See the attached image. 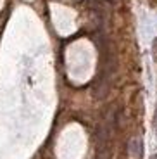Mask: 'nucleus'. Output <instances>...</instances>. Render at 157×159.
Wrapping results in <instances>:
<instances>
[{
  "instance_id": "1",
  "label": "nucleus",
  "mask_w": 157,
  "mask_h": 159,
  "mask_svg": "<svg viewBox=\"0 0 157 159\" xmlns=\"http://www.w3.org/2000/svg\"><path fill=\"white\" fill-rule=\"evenodd\" d=\"M128 157L130 159H141L143 157V140L140 137H131L128 142Z\"/></svg>"
},
{
  "instance_id": "2",
  "label": "nucleus",
  "mask_w": 157,
  "mask_h": 159,
  "mask_svg": "<svg viewBox=\"0 0 157 159\" xmlns=\"http://www.w3.org/2000/svg\"><path fill=\"white\" fill-rule=\"evenodd\" d=\"M154 126H155V135H157V104H155V116H154Z\"/></svg>"
},
{
  "instance_id": "3",
  "label": "nucleus",
  "mask_w": 157,
  "mask_h": 159,
  "mask_svg": "<svg viewBox=\"0 0 157 159\" xmlns=\"http://www.w3.org/2000/svg\"><path fill=\"white\" fill-rule=\"evenodd\" d=\"M110 4H112V5H119V4H121V0H110Z\"/></svg>"
},
{
  "instance_id": "4",
  "label": "nucleus",
  "mask_w": 157,
  "mask_h": 159,
  "mask_svg": "<svg viewBox=\"0 0 157 159\" xmlns=\"http://www.w3.org/2000/svg\"><path fill=\"white\" fill-rule=\"evenodd\" d=\"M150 159H157V154H154V156H152V157H150Z\"/></svg>"
}]
</instances>
